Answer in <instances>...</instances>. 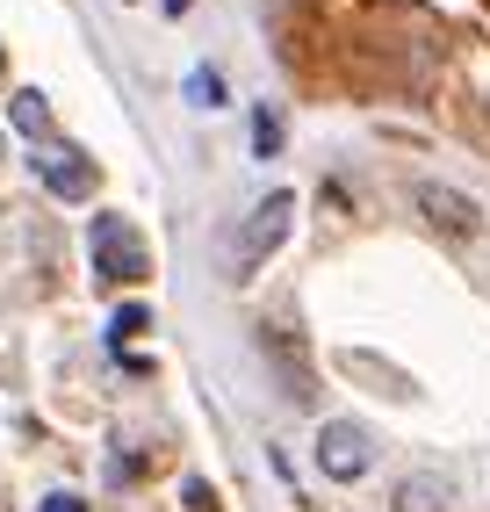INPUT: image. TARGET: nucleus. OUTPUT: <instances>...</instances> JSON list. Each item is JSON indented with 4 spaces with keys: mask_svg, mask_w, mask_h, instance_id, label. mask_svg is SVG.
<instances>
[{
    "mask_svg": "<svg viewBox=\"0 0 490 512\" xmlns=\"http://www.w3.org/2000/svg\"><path fill=\"white\" fill-rule=\"evenodd\" d=\"M296 231V195L289 188H274V195H260L253 202V217H245V231H238V282H253L260 267L282 253V238Z\"/></svg>",
    "mask_w": 490,
    "mask_h": 512,
    "instance_id": "f257e3e1",
    "label": "nucleus"
},
{
    "mask_svg": "<svg viewBox=\"0 0 490 512\" xmlns=\"http://www.w3.org/2000/svg\"><path fill=\"white\" fill-rule=\"evenodd\" d=\"M318 469L332 476V484H361V476L375 469V433L361 419H325L318 433Z\"/></svg>",
    "mask_w": 490,
    "mask_h": 512,
    "instance_id": "f03ea898",
    "label": "nucleus"
},
{
    "mask_svg": "<svg viewBox=\"0 0 490 512\" xmlns=\"http://www.w3.org/2000/svg\"><path fill=\"white\" fill-rule=\"evenodd\" d=\"M94 275H109V282H145V275H152L145 238H137L123 217H101V224H94Z\"/></svg>",
    "mask_w": 490,
    "mask_h": 512,
    "instance_id": "7ed1b4c3",
    "label": "nucleus"
},
{
    "mask_svg": "<svg viewBox=\"0 0 490 512\" xmlns=\"http://www.w3.org/2000/svg\"><path fill=\"white\" fill-rule=\"evenodd\" d=\"M411 202H418V217H426L433 231H447V238H476L483 231V210H476L462 188H447V181H418Z\"/></svg>",
    "mask_w": 490,
    "mask_h": 512,
    "instance_id": "20e7f679",
    "label": "nucleus"
},
{
    "mask_svg": "<svg viewBox=\"0 0 490 512\" xmlns=\"http://www.w3.org/2000/svg\"><path fill=\"white\" fill-rule=\"evenodd\" d=\"M390 505H397V512H447V505H454V484H447L440 469H411L404 484L390 491Z\"/></svg>",
    "mask_w": 490,
    "mask_h": 512,
    "instance_id": "39448f33",
    "label": "nucleus"
},
{
    "mask_svg": "<svg viewBox=\"0 0 490 512\" xmlns=\"http://www.w3.org/2000/svg\"><path fill=\"white\" fill-rule=\"evenodd\" d=\"M37 174H44V188L51 195H94V166L80 159V152H51V159H37Z\"/></svg>",
    "mask_w": 490,
    "mask_h": 512,
    "instance_id": "423d86ee",
    "label": "nucleus"
},
{
    "mask_svg": "<svg viewBox=\"0 0 490 512\" xmlns=\"http://www.w3.org/2000/svg\"><path fill=\"white\" fill-rule=\"evenodd\" d=\"M8 123L22 130V138H51V109H44V94H37V87H22V94L8 101Z\"/></svg>",
    "mask_w": 490,
    "mask_h": 512,
    "instance_id": "0eeeda50",
    "label": "nucleus"
},
{
    "mask_svg": "<svg viewBox=\"0 0 490 512\" xmlns=\"http://www.w3.org/2000/svg\"><path fill=\"white\" fill-rule=\"evenodd\" d=\"M253 152H260V159L282 152V116H274V101H260V109H253Z\"/></svg>",
    "mask_w": 490,
    "mask_h": 512,
    "instance_id": "6e6552de",
    "label": "nucleus"
},
{
    "mask_svg": "<svg viewBox=\"0 0 490 512\" xmlns=\"http://www.w3.org/2000/svg\"><path fill=\"white\" fill-rule=\"evenodd\" d=\"M145 325H152V311H145V303H123V311L109 318V332H116V354H123V339H137Z\"/></svg>",
    "mask_w": 490,
    "mask_h": 512,
    "instance_id": "1a4fd4ad",
    "label": "nucleus"
},
{
    "mask_svg": "<svg viewBox=\"0 0 490 512\" xmlns=\"http://www.w3.org/2000/svg\"><path fill=\"white\" fill-rule=\"evenodd\" d=\"M188 94H195V109H217V101H224V80L209 73V65H195V73H188Z\"/></svg>",
    "mask_w": 490,
    "mask_h": 512,
    "instance_id": "9d476101",
    "label": "nucleus"
},
{
    "mask_svg": "<svg viewBox=\"0 0 490 512\" xmlns=\"http://www.w3.org/2000/svg\"><path fill=\"white\" fill-rule=\"evenodd\" d=\"M181 491H188V512H217V491H209V484H202V476H188V484H181Z\"/></svg>",
    "mask_w": 490,
    "mask_h": 512,
    "instance_id": "9b49d317",
    "label": "nucleus"
},
{
    "mask_svg": "<svg viewBox=\"0 0 490 512\" xmlns=\"http://www.w3.org/2000/svg\"><path fill=\"white\" fill-rule=\"evenodd\" d=\"M44 512H87V498H80V491H51Z\"/></svg>",
    "mask_w": 490,
    "mask_h": 512,
    "instance_id": "f8f14e48",
    "label": "nucleus"
},
{
    "mask_svg": "<svg viewBox=\"0 0 490 512\" xmlns=\"http://www.w3.org/2000/svg\"><path fill=\"white\" fill-rule=\"evenodd\" d=\"M159 8H166V15H188V0H159Z\"/></svg>",
    "mask_w": 490,
    "mask_h": 512,
    "instance_id": "ddd939ff",
    "label": "nucleus"
}]
</instances>
